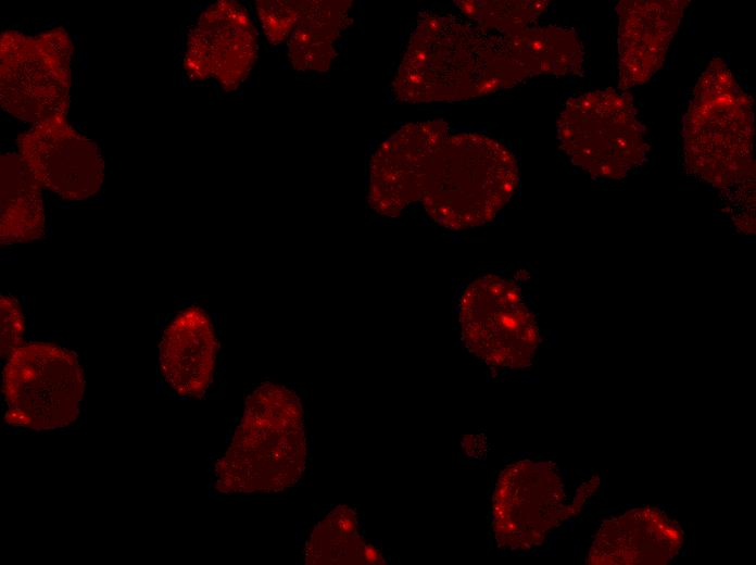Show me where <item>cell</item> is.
I'll return each instance as SVG.
<instances>
[{"mask_svg":"<svg viewBox=\"0 0 756 565\" xmlns=\"http://www.w3.org/2000/svg\"><path fill=\"white\" fill-rule=\"evenodd\" d=\"M530 77L505 36L451 14L423 12L392 83L403 102H455L508 89Z\"/></svg>","mask_w":756,"mask_h":565,"instance_id":"obj_1","label":"cell"},{"mask_svg":"<svg viewBox=\"0 0 756 565\" xmlns=\"http://www.w3.org/2000/svg\"><path fill=\"white\" fill-rule=\"evenodd\" d=\"M306 463L303 409L288 388L266 382L247 399L231 441L215 466L218 492H279L301 478Z\"/></svg>","mask_w":756,"mask_h":565,"instance_id":"obj_2","label":"cell"},{"mask_svg":"<svg viewBox=\"0 0 756 565\" xmlns=\"http://www.w3.org/2000/svg\"><path fill=\"white\" fill-rule=\"evenodd\" d=\"M518 185L513 152L480 133L449 136L428 163L421 194L427 214L454 230L491 222Z\"/></svg>","mask_w":756,"mask_h":565,"instance_id":"obj_3","label":"cell"},{"mask_svg":"<svg viewBox=\"0 0 756 565\" xmlns=\"http://www.w3.org/2000/svg\"><path fill=\"white\" fill-rule=\"evenodd\" d=\"M688 171L729 189L754 176V111L727 63L714 58L698 78L682 127Z\"/></svg>","mask_w":756,"mask_h":565,"instance_id":"obj_4","label":"cell"},{"mask_svg":"<svg viewBox=\"0 0 756 565\" xmlns=\"http://www.w3.org/2000/svg\"><path fill=\"white\" fill-rule=\"evenodd\" d=\"M556 128L570 162L595 178L621 179L646 161V129L626 91L607 88L568 99Z\"/></svg>","mask_w":756,"mask_h":565,"instance_id":"obj_5","label":"cell"},{"mask_svg":"<svg viewBox=\"0 0 756 565\" xmlns=\"http://www.w3.org/2000/svg\"><path fill=\"white\" fill-rule=\"evenodd\" d=\"M84 388L72 352L46 342L22 344L3 371L5 420L35 431L66 427L78 417Z\"/></svg>","mask_w":756,"mask_h":565,"instance_id":"obj_6","label":"cell"},{"mask_svg":"<svg viewBox=\"0 0 756 565\" xmlns=\"http://www.w3.org/2000/svg\"><path fill=\"white\" fill-rule=\"evenodd\" d=\"M74 45L54 27L35 36L7 30L0 37V102L10 115L37 124L66 115Z\"/></svg>","mask_w":756,"mask_h":565,"instance_id":"obj_7","label":"cell"},{"mask_svg":"<svg viewBox=\"0 0 756 565\" xmlns=\"http://www.w3.org/2000/svg\"><path fill=\"white\" fill-rule=\"evenodd\" d=\"M458 317L465 347L486 364L512 369L531 364L539 329L511 280L496 275L474 280L461 297Z\"/></svg>","mask_w":756,"mask_h":565,"instance_id":"obj_8","label":"cell"},{"mask_svg":"<svg viewBox=\"0 0 756 565\" xmlns=\"http://www.w3.org/2000/svg\"><path fill=\"white\" fill-rule=\"evenodd\" d=\"M564 486L551 462L519 461L500 475L492 525L500 548L528 551L541 544L563 517Z\"/></svg>","mask_w":756,"mask_h":565,"instance_id":"obj_9","label":"cell"},{"mask_svg":"<svg viewBox=\"0 0 756 565\" xmlns=\"http://www.w3.org/2000/svg\"><path fill=\"white\" fill-rule=\"evenodd\" d=\"M65 116H53L20 134L17 153L42 187L66 200H85L102 185L103 159L99 147Z\"/></svg>","mask_w":756,"mask_h":565,"instance_id":"obj_10","label":"cell"},{"mask_svg":"<svg viewBox=\"0 0 756 565\" xmlns=\"http://www.w3.org/2000/svg\"><path fill=\"white\" fill-rule=\"evenodd\" d=\"M257 55V35L247 9L217 1L198 17L187 39L184 70L192 80L214 78L226 91L242 84Z\"/></svg>","mask_w":756,"mask_h":565,"instance_id":"obj_11","label":"cell"},{"mask_svg":"<svg viewBox=\"0 0 756 565\" xmlns=\"http://www.w3.org/2000/svg\"><path fill=\"white\" fill-rule=\"evenodd\" d=\"M443 120L404 125L374 152L369 163L368 202L380 215L395 217L420 199L430 158L448 137Z\"/></svg>","mask_w":756,"mask_h":565,"instance_id":"obj_12","label":"cell"},{"mask_svg":"<svg viewBox=\"0 0 756 565\" xmlns=\"http://www.w3.org/2000/svg\"><path fill=\"white\" fill-rule=\"evenodd\" d=\"M686 5L684 0L618 2L620 90L648 81L660 68Z\"/></svg>","mask_w":756,"mask_h":565,"instance_id":"obj_13","label":"cell"},{"mask_svg":"<svg viewBox=\"0 0 756 565\" xmlns=\"http://www.w3.org/2000/svg\"><path fill=\"white\" fill-rule=\"evenodd\" d=\"M683 544V531L655 507L631 510L603 523L589 551L591 565L666 564Z\"/></svg>","mask_w":756,"mask_h":565,"instance_id":"obj_14","label":"cell"},{"mask_svg":"<svg viewBox=\"0 0 756 565\" xmlns=\"http://www.w3.org/2000/svg\"><path fill=\"white\" fill-rule=\"evenodd\" d=\"M217 340L210 316L190 306L166 326L160 343V369L166 384L179 395L201 397L209 388L215 366Z\"/></svg>","mask_w":756,"mask_h":565,"instance_id":"obj_15","label":"cell"},{"mask_svg":"<svg viewBox=\"0 0 756 565\" xmlns=\"http://www.w3.org/2000/svg\"><path fill=\"white\" fill-rule=\"evenodd\" d=\"M0 239L2 244L26 242L45 231L41 184L18 153L0 158Z\"/></svg>","mask_w":756,"mask_h":565,"instance_id":"obj_16","label":"cell"},{"mask_svg":"<svg viewBox=\"0 0 756 565\" xmlns=\"http://www.w3.org/2000/svg\"><path fill=\"white\" fill-rule=\"evenodd\" d=\"M351 1H301L289 40V59L299 71L327 72L336 56L333 42L346 25Z\"/></svg>","mask_w":756,"mask_h":565,"instance_id":"obj_17","label":"cell"},{"mask_svg":"<svg viewBox=\"0 0 756 565\" xmlns=\"http://www.w3.org/2000/svg\"><path fill=\"white\" fill-rule=\"evenodd\" d=\"M505 38L514 59L530 77L570 76L582 72L583 47L572 28L528 27Z\"/></svg>","mask_w":756,"mask_h":565,"instance_id":"obj_18","label":"cell"},{"mask_svg":"<svg viewBox=\"0 0 756 565\" xmlns=\"http://www.w3.org/2000/svg\"><path fill=\"white\" fill-rule=\"evenodd\" d=\"M375 554L358 532L355 513L342 505L330 512L311 532L305 547V563L365 564L375 562Z\"/></svg>","mask_w":756,"mask_h":565,"instance_id":"obj_19","label":"cell"},{"mask_svg":"<svg viewBox=\"0 0 756 565\" xmlns=\"http://www.w3.org/2000/svg\"><path fill=\"white\" fill-rule=\"evenodd\" d=\"M458 8L477 25L489 30L515 35L526 28L546 9V1H457Z\"/></svg>","mask_w":756,"mask_h":565,"instance_id":"obj_20","label":"cell"},{"mask_svg":"<svg viewBox=\"0 0 756 565\" xmlns=\"http://www.w3.org/2000/svg\"><path fill=\"white\" fill-rule=\"evenodd\" d=\"M255 8L268 41L278 45L293 30L301 1L261 0L255 2Z\"/></svg>","mask_w":756,"mask_h":565,"instance_id":"obj_21","label":"cell"},{"mask_svg":"<svg viewBox=\"0 0 756 565\" xmlns=\"http://www.w3.org/2000/svg\"><path fill=\"white\" fill-rule=\"evenodd\" d=\"M1 356L8 359L22 346L25 329L24 316L17 301L11 296H1Z\"/></svg>","mask_w":756,"mask_h":565,"instance_id":"obj_22","label":"cell"}]
</instances>
